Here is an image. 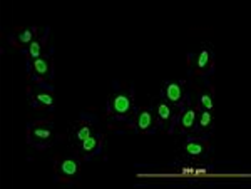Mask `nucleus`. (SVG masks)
Here are the masks:
<instances>
[{"instance_id": "nucleus-1", "label": "nucleus", "mask_w": 251, "mask_h": 189, "mask_svg": "<svg viewBox=\"0 0 251 189\" xmlns=\"http://www.w3.org/2000/svg\"><path fill=\"white\" fill-rule=\"evenodd\" d=\"M136 107L134 87L116 84L114 91L109 94L106 102V112L109 118L121 120V122H131Z\"/></svg>"}, {"instance_id": "nucleus-2", "label": "nucleus", "mask_w": 251, "mask_h": 189, "mask_svg": "<svg viewBox=\"0 0 251 189\" xmlns=\"http://www.w3.org/2000/svg\"><path fill=\"white\" fill-rule=\"evenodd\" d=\"M82 163L80 156L75 152V149L69 147L67 152L55 156L54 158V176L55 181L67 184H74L80 179L82 174Z\"/></svg>"}, {"instance_id": "nucleus-3", "label": "nucleus", "mask_w": 251, "mask_h": 189, "mask_svg": "<svg viewBox=\"0 0 251 189\" xmlns=\"http://www.w3.org/2000/svg\"><path fill=\"white\" fill-rule=\"evenodd\" d=\"M25 141L29 146L39 151L54 146L57 141L54 122H50V120H30L25 127Z\"/></svg>"}, {"instance_id": "nucleus-4", "label": "nucleus", "mask_w": 251, "mask_h": 189, "mask_svg": "<svg viewBox=\"0 0 251 189\" xmlns=\"http://www.w3.org/2000/svg\"><path fill=\"white\" fill-rule=\"evenodd\" d=\"M151 109L152 114H154L157 129L168 132V134H173L176 131V119H177L179 107H176L169 100L157 95L156 99L151 100Z\"/></svg>"}, {"instance_id": "nucleus-5", "label": "nucleus", "mask_w": 251, "mask_h": 189, "mask_svg": "<svg viewBox=\"0 0 251 189\" xmlns=\"http://www.w3.org/2000/svg\"><path fill=\"white\" fill-rule=\"evenodd\" d=\"M188 64H189V72L198 77H209V75L214 72V64H216V55H214V50L208 44L201 46L194 54H189L188 57Z\"/></svg>"}, {"instance_id": "nucleus-6", "label": "nucleus", "mask_w": 251, "mask_h": 189, "mask_svg": "<svg viewBox=\"0 0 251 189\" xmlns=\"http://www.w3.org/2000/svg\"><path fill=\"white\" fill-rule=\"evenodd\" d=\"M27 100L30 107L39 111H54L55 109V94L54 87L46 82H32L27 87Z\"/></svg>"}, {"instance_id": "nucleus-7", "label": "nucleus", "mask_w": 251, "mask_h": 189, "mask_svg": "<svg viewBox=\"0 0 251 189\" xmlns=\"http://www.w3.org/2000/svg\"><path fill=\"white\" fill-rule=\"evenodd\" d=\"M209 152H211V144L208 141V136H186L183 144L179 146L181 158L191 163L206 161Z\"/></svg>"}, {"instance_id": "nucleus-8", "label": "nucleus", "mask_w": 251, "mask_h": 189, "mask_svg": "<svg viewBox=\"0 0 251 189\" xmlns=\"http://www.w3.org/2000/svg\"><path fill=\"white\" fill-rule=\"evenodd\" d=\"M52 50L49 54H42L39 59L25 60L27 75H29L30 82H52L54 80V57H52Z\"/></svg>"}, {"instance_id": "nucleus-9", "label": "nucleus", "mask_w": 251, "mask_h": 189, "mask_svg": "<svg viewBox=\"0 0 251 189\" xmlns=\"http://www.w3.org/2000/svg\"><path fill=\"white\" fill-rule=\"evenodd\" d=\"M97 131H99V126H97L96 116L87 114V112L80 114V118L69 126L67 131L69 147H75L77 144H80L84 139H87L89 136H92Z\"/></svg>"}, {"instance_id": "nucleus-10", "label": "nucleus", "mask_w": 251, "mask_h": 189, "mask_svg": "<svg viewBox=\"0 0 251 189\" xmlns=\"http://www.w3.org/2000/svg\"><path fill=\"white\" fill-rule=\"evenodd\" d=\"M161 97L169 100L176 107H183L191 95H189V86L186 80H164L163 86H161Z\"/></svg>"}, {"instance_id": "nucleus-11", "label": "nucleus", "mask_w": 251, "mask_h": 189, "mask_svg": "<svg viewBox=\"0 0 251 189\" xmlns=\"http://www.w3.org/2000/svg\"><path fill=\"white\" fill-rule=\"evenodd\" d=\"M198 114H200V106L196 104V100L189 99L183 107L177 112L176 119V129L183 136H191L194 134L198 122Z\"/></svg>"}, {"instance_id": "nucleus-12", "label": "nucleus", "mask_w": 251, "mask_h": 189, "mask_svg": "<svg viewBox=\"0 0 251 189\" xmlns=\"http://www.w3.org/2000/svg\"><path fill=\"white\" fill-rule=\"evenodd\" d=\"M131 126L134 132L143 136H152L157 131V124L151 107H136L131 119Z\"/></svg>"}, {"instance_id": "nucleus-13", "label": "nucleus", "mask_w": 251, "mask_h": 189, "mask_svg": "<svg viewBox=\"0 0 251 189\" xmlns=\"http://www.w3.org/2000/svg\"><path fill=\"white\" fill-rule=\"evenodd\" d=\"M102 146H104V134L100 131H97L92 136H89L87 139H84L80 144H77L75 147H72V149H75V152L80 156L82 161H89L102 152Z\"/></svg>"}, {"instance_id": "nucleus-14", "label": "nucleus", "mask_w": 251, "mask_h": 189, "mask_svg": "<svg viewBox=\"0 0 251 189\" xmlns=\"http://www.w3.org/2000/svg\"><path fill=\"white\" fill-rule=\"evenodd\" d=\"M37 37V27H25V29H19L10 35V44L19 47V50L29 47L34 39Z\"/></svg>"}, {"instance_id": "nucleus-15", "label": "nucleus", "mask_w": 251, "mask_h": 189, "mask_svg": "<svg viewBox=\"0 0 251 189\" xmlns=\"http://www.w3.org/2000/svg\"><path fill=\"white\" fill-rule=\"evenodd\" d=\"M214 122H216V116H214V111L200 109L194 134H198V136H208L209 132L214 129Z\"/></svg>"}, {"instance_id": "nucleus-16", "label": "nucleus", "mask_w": 251, "mask_h": 189, "mask_svg": "<svg viewBox=\"0 0 251 189\" xmlns=\"http://www.w3.org/2000/svg\"><path fill=\"white\" fill-rule=\"evenodd\" d=\"M49 27H46V32H44L42 35H39V37L34 39V42L30 44L29 47H25V49H22L24 55H25V60H34V59H39L40 55H42V50L44 47L47 46V39H49Z\"/></svg>"}, {"instance_id": "nucleus-17", "label": "nucleus", "mask_w": 251, "mask_h": 189, "mask_svg": "<svg viewBox=\"0 0 251 189\" xmlns=\"http://www.w3.org/2000/svg\"><path fill=\"white\" fill-rule=\"evenodd\" d=\"M196 104L200 106V109H208V111L216 109V97H214V91L211 86H208L206 89H203L198 94Z\"/></svg>"}]
</instances>
